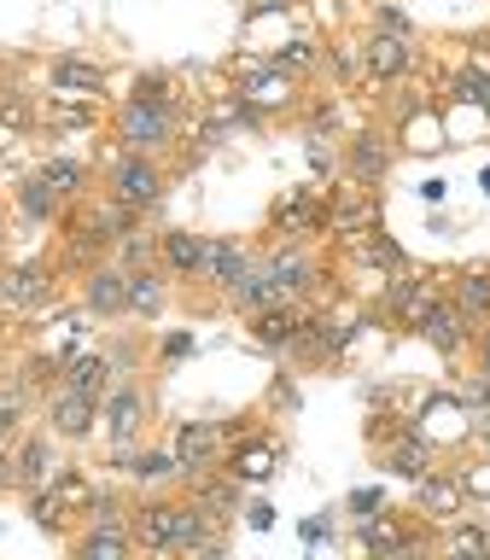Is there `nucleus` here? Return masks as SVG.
I'll use <instances>...</instances> for the list:
<instances>
[{
  "instance_id": "b1692460",
  "label": "nucleus",
  "mask_w": 490,
  "mask_h": 560,
  "mask_svg": "<svg viewBox=\"0 0 490 560\" xmlns=\"http://www.w3.org/2000/svg\"><path fill=\"white\" fill-rule=\"evenodd\" d=\"M199 257H205V234H187V228L158 234V262L170 275H199Z\"/></svg>"
},
{
  "instance_id": "a211bd4d",
  "label": "nucleus",
  "mask_w": 490,
  "mask_h": 560,
  "mask_svg": "<svg viewBox=\"0 0 490 560\" xmlns=\"http://www.w3.org/2000/svg\"><path fill=\"white\" fill-rule=\"evenodd\" d=\"M462 502H467L462 472H427V479H415V508H420V514L455 520V514H462Z\"/></svg>"
},
{
  "instance_id": "4be33fe9",
  "label": "nucleus",
  "mask_w": 490,
  "mask_h": 560,
  "mask_svg": "<svg viewBox=\"0 0 490 560\" xmlns=\"http://www.w3.org/2000/svg\"><path fill=\"white\" fill-rule=\"evenodd\" d=\"M192 502H199V508H205V520L217 525V520L234 514V502H240V479H234V472L210 479V467H205V472H192Z\"/></svg>"
},
{
  "instance_id": "3c124183",
  "label": "nucleus",
  "mask_w": 490,
  "mask_h": 560,
  "mask_svg": "<svg viewBox=\"0 0 490 560\" xmlns=\"http://www.w3.org/2000/svg\"><path fill=\"white\" fill-rule=\"evenodd\" d=\"M7 485H12V455L0 450V490H7Z\"/></svg>"
},
{
  "instance_id": "6ab92c4d",
  "label": "nucleus",
  "mask_w": 490,
  "mask_h": 560,
  "mask_svg": "<svg viewBox=\"0 0 490 560\" xmlns=\"http://www.w3.org/2000/svg\"><path fill=\"white\" fill-rule=\"evenodd\" d=\"M88 315H129V269H94L82 280Z\"/></svg>"
},
{
  "instance_id": "864d4df0",
  "label": "nucleus",
  "mask_w": 490,
  "mask_h": 560,
  "mask_svg": "<svg viewBox=\"0 0 490 560\" xmlns=\"http://www.w3.org/2000/svg\"><path fill=\"white\" fill-rule=\"evenodd\" d=\"M287 0H252V12H280Z\"/></svg>"
},
{
  "instance_id": "aec40b11",
  "label": "nucleus",
  "mask_w": 490,
  "mask_h": 560,
  "mask_svg": "<svg viewBox=\"0 0 490 560\" xmlns=\"http://www.w3.org/2000/svg\"><path fill=\"white\" fill-rule=\"evenodd\" d=\"M59 385H70V392H82V397H105V385H112V362H105L100 350H70Z\"/></svg>"
},
{
  "instance_id": "dca6fc26",
  "label": "nucleus",
  "mask_w": 490,
  "mask_h": 560,
  "mask_svg": "<svg viewBox=\"0 0 490 560\" xmlns=\"http://www.w3.org/2000/svg\"><path fill=\"white\" fill-rule=\"evenodd\" d=\"M380 462H385V472H397V479H409V485L427 479V472H432V438L420 432V427H409L402 438H392V444H385Z\"/></svg>"
},
{
  "instance_id": "c9c22d12",
  "label": "nucleus",
  "mask_w": 490,
  "mask_h": 560,
  "mask_svg": "<svg viewBox=\"0 0 490 560\" xmlns=\"http://www.w3.org/2000/svg\"><path fill=\"white\" fill-rule=\"evenodd\" d=\"M135 479H147V485H158V479H182V462H175V450H147L135 462Z\"/></svg>"
},
{
  "instance_id": "2eb2a0df",
  "label": "nucleus",
  "mask_w": 490,
  "mask_h": 560,
  "mask_svg": "<svg viewBox=\"0 0 490 560\" xmlns=\"http://www.w3.org/2000/svg\"><path fill=\"white\" fill-rule=\"evenodd\" d=\"M47 82H52V100H100L105 94V70L88 65V59H70V52L52 59Z\"/></svg>"
},
{
  "instance_id": "49530a36",
  "label": "nucleus",
  "mask_w": 490,
  "mask_h": 560,
  "mask_svg": "<svg viewBox=\"0 0 490 560\" xmlns=\"http://www.w3.org/2000/svg\"><path fill=\"white\" fill-rule=\"evenodd\" d=\"M245 525H252V532H269V525H275V502H252V508H245Z\"/></svg>"
},
{
  "instance_id": "5701e85b",
  "label": "nucleus",
  "mask_w": 490,
  "mask_h": 560,
  "mask_svg": "<svg viewBox=\"0 0 490 560\" xmlns=\"http://www.w3.org/2000/svg\"><path fill=\"white\" fill-rule=\"evenodd\" d=\"M275 462H280V444H269V438H245V444L228 455V472H234L240 485H262L275 472Z\"/></svg>"
},
{
  "instance_id": "2f4dec72",
  "label": "nucleus",
  "mask_w": 490,
  "mask_h": 560,
  "mask_svg": "<svg viewBox=\"0 0 490 560\" xmlns=\"http://www.w3.org/2000/svg\"><path fill=\"white\" fill-rule=\"evenodd\" d=\"M135 217H140V210L117 205V199H105V205H94V210H88V222H94V234H100L105 245H117L122 234H135Z\"/></svg>"
},
{
  "instance_id": "ddd939ff",
  "label": "nucleus",
  "mask_w": 490,
  "mask_h": 560,
  "mask_svg": "<svg viewBox=\"0 0 490 560\" xmlns=\"http://www.w3.org/2000/svg\"><path fill=\"white\" fill-rule=\"evenodd\" d=\"M240 100L252 112H287L292 105V77L275 65H245V82H240Z\"/></svg>"
},
{
  "instance_id": "7ed1b4c3",
  "label": "nucleus",
  "mask_w": 490,
  "mask_h": 560,
  "mask_svg": "<svg viewBox=\"0 0 490 560\" xmlns=\"http://www.w3.org/2000/svg\"><path fill=\"white\" fill-rule=\"evenodd\" d=\"M112 199L129 210H152L164 199V170L152 164V152H122L112 164Z\"/></svg>"
},
{
  "instance_id": "0eeeda50",
  "label": "nucleus",
  "mask_w": 490,
  "mask_h": 560,
  "mask_svg": "<svg viewBox=\"0 0 490 560\" xmlns=\"http://www.w3.org/2000/svg\"><path fill=\"white\" fill-rule=\"evenodd\" d=\"M304 322H310V310L298 304V298H280V304H269V310H252V339L262 350H292Z\"/></svg>"
},
{
  "instance_id": "20e7f679",
  "label": "nucleus",
  "mask_w": 490,
  "mask_h": 560,
  "mask_svg": "<svg viewBox=\"0 0 490 560\" xmlns=\"http://www.w3.org/2000/svg\"><path fill=\"white\" fill-rule=\"evenodd\" d=\"M269 228H275V240H315V234H327V199L322 192H310V187H298V192H287V199L275 205V217H269Z\"/></svg>"
},
{
  "instance_id": "7c9ffc66",
  "label": "nucleus",
  "mask_w": 490,
  "mask_h": 560,
  "mask_svg": "<svg viewBox=\"0 0 490 560\" xmlns=\"http://www.w3.org/2000/svg\"><path fill=\"white\" fill-rule=\"evenodd\" d=\"M30 520L42 525L47 537H65V520H70V502L59 497L52 485H42V490H30Z\"/></svg>"
},
{
  "instance_id": "c85d7f7f",
  "label": "nucleus",
  "mask_w": 490,
  "mask_h": 560,
  "mask_svg": "<svg viewBox=\"0 0 490 560\" xmlns=\"http://www.w3.org/2000/svg\"><path fill=\"white\" fill-rule=\"evenodd\" d=\"M455 304H462L472 322H490V269H462L455 275Z\"/></svg>"
},
{
  "instance_id": "5fc2aeb1",
  "label": "nucleus",
  "mask_w": 490,
  "mask_h": 560,
  "mask_svg": "<svg viewBox=\"0 0 490 560\" xmlns=\"http://www.w3.org/2000/svg\"><path fill=\"white\" fill-rule=\"evenodd\" d=\"M479 105H485V112H490V82H485V100H479Z\"/></svg>"
},
{
  "instance_id": "a878e982",
  "label": "nucleus",
  "mask_w": 490,
  "mask_h": 560,
  "mask_svg": "<svg viewBox=\"0 0 490 560\" xmlns=\"http://www.w3.org/2000/svg\"><path fill=\"white\" fill-rule=\"evenodd\" d=\"M357 542L368 555H397V549H409V532H402L397 520H385V514H368V520H357Z\"/></svg>"
},
{
  "instance_id": "f257e3e1",
  "label": "nucleus",
  "mask_w": 490,
  "mask_h": 560,
  "mask_svg": "<svg viewBox=\"0 0 490 560\" xmlns=\"http://www.w3.org/2000/svg\"><path fill=\"white\" fill-rule=\"evenodd\" d=\"M129 532L140 549H205L210 542V520H205V508L199 502H147V508H135V520H129Z\"/></svg>"
},
{
  "instance_id": "c756f323",
  "label": "nucleus",
  "mask_w": 490,
  "mask_h": 560,
  "mask_svg": "<svg viewBox=\"0 0 490 560\" xmlns=\"http://www.w3.org/2000/svg\"><path fill=\"white\" fill-rule=\"evenodd\" d=\"M18 210H24L30 222H52V217H59V192H52V182H47L42 170L18 187Z\"/></svg>"
},
{
  "instance_id": "393cba45",
  "label": "nucleus",
  "mask_w": 490,
  "mask_h": 560,
  "mask_svg": "<svg viewBox=\"0 0 490 560\" xmlns=\"http://www.w3.org/2000/svg\"><path fill=\"white\" fill-rule=\"evenodd\" d=\"M52 472H59V462H52V450L42 438H30V444L12 455V485L18 490H42V485H52Z\"/></svg>"
},
{
  "instance_id": "f704fd0d",
  "label": "nucleus",
  "mask_w": 490,
  "mask_h": 560,
  "mask_svg": "<svg viewBox=\"0 0 490 560\" xmlns=\"http://www.w3.org/2000/svg\"><path fill=\"white\" fill-rule=\"evenodd\" d=\"M129 100H147V105H175V82H170V70H140Z\"/></svg>"
},
{
  "instance_id": "1a4fd4ad",
  "label": "nucleus",
  "mask_w": 490,
  "mask_h": 560,
  "mask_svg": "<svg viewBox=\"0 0 490 560\" xmlns=\"http://www.w3.org/2000/svg\"><path fill=\"white\" fill-rule=\"evenodd\" d=\"M415 65V35H392V30H374L362 42V70L380 82H397L402 70Z\"/></svg>"
},
{
  "instance_id": "09e8293b",
  "label": "nucleus",
  "mask_w": 490,
  "mask_h": 560,
  "mask_svg": "<svg viewBox=\"0 0 490 560\" xmlns=\"http://www.w3.org/2000/svg\"><path fill=\"white\" fill-rule=\"evenodd\" d=\"M18 427V397H0V438Z\"/></svg>"
},
{
  "instance_id": "a18cd8bd",
  "label": "nucleus",
  "mask_w": 490,
  "mask_h": 560,
  "mask_svg": "<svg viewBox=\"0 0 490 560\" xmlns=\"http://www.w3.org/2000/svg\"><path fill=\"white\" fill-rule=\"evenodd\" d=\"M380 30H392V35H415L409 12H397V7H380Z\"/></svg>"
},
{
  "instance_id": "423d86ee",
  "label": "nucleus",
  "mask_w": 490,
  "mask_h": 560,
  "mask_svg": "<svg viewBox=\"0 0 490 560\" xmlns=\"http://www.w3.org/2000/svg\"><path fill=\"white\" fill-rule=\"evenodd\" d=\"M415 332L438 350V357H455V350H467V339H472V315L455 304V298H438V304L420 315Z\"/></svg>"
},
{
  "instance_id": "e433bc0d",
  "label": "nucleus",
  "mask_w": 490,
  "mask_h": 560,
  "mask_svg": "<svg viewBox=\"0 0 490 560\" xmlns=\"http://www.w3.org/2000/svg\"><path fill=\"white\" fill-rule=\"evenodd\" d=\"M65 252H70V262H88V257H100V252H105V240L94 234V222H70Z\"/></svg>"
},
{
  "instance_id": "4c0bfd02",
  "label": "nucleus",
  "mask_w": 490,
  "mask_h": 560,
  "mask_svg": "<svg viewBox=\"0 0 490 560\" xmlns=\"http://www.w3.org/2000/svg\"><path fill=\"white\" fill-rule=\"evenodd\" d=\"M82 514H88V525H129V514H122V502L112 497V490H94Z\"/></svg>"
},
{
  "instance_id": "603ef678",
  "label": "nucleus",
  "mask_w": 490,
  "mask_h": 560,
  "mask_svg": "<svg viewBox=\"0 0 490 560\" xmlns=\"http://www.w3.org/2000/svg\"><path fill=\"white\" fill-rule=\"evenodd\" d=\"M479 374H490V332L479 339Z\"/></svg>"
},
{
  "instance_id": "412c9836",
  "label": "nucleus",
  "mask_w": 490,
  "mask_h": 560,
  "mask_svg": "<svg viewBox=\"0 0 490 560\" xmlns=\"http://www.w3.org/2000/svg\"><path fill=\"white\" fill-rule=\"evenodd\" d=\"M345 170L357 175V182H380V175L392 170V147H385V135H374V129L350 135V147H345Z\"/></svg>"
},
{
  "instance_id": "6e6552de",
  "label": "nucleus",
  "mask_w": 490,
  "mask_h": 560,
  "mask_svg": "<svg viewBox=\"0 0 490 560\" xmlns=\"http://www.w3.org/2000/svg\"><path fill=\"white\" fill-rule=\"evenodd\" d=\"M217 444H222V427L217 420H182L170 438V450H175V462H182V479H192V472H205V467H217Z\"/></svg>"
},
{
  "instance_id": "8fccbe9b",
  "label": "nucleus",
  "mask_w": 490,
  "mask_h": 560,
  "mask_svg": "<svg viewBox=\"0 0 490 560\" xmlns=\"http://www.w3.org/2000/svg\"><path fill=\"white\" fill-rule=\"evenodd\" d=\"M187 350H192V332H170L164 339V357H187Z\"/></svg>"
},
{
  "instance_id": "72a5a7b5",
  "label": "nucleus",
  "mask_w": 490,
  "mask_h": 560,
  "mask_svg": "<svg viewBox=\"0 0 490 560\" xmlns=\"http://www.w3.org/2000/svg\"><path fill=\"white\" fill-rule=\"evenodd\" d=\"M444 549L450 555H490V532H485V525H467V520H450Z\"/></svg>"
},
{
  "instance_id": "ea45409f",
  "label": "nucleus",
  "mask_w": 490,
  "mask_h": 560,
  "mask_svg": "<svg viewBox=\"0 0 490 560\" xmlns=\"http://www.w3.org/2000/svg\"><path fill=\"white\" fill-rule=\"evenodd\" d=\"M315 59H322V52H315V42H287V47H280L269 65H275V70H287V77H292V70H310Z\"/></svg>"
},
{
  "instance_id": "c03bdc74",
  "label": "nucleus",
  "mask_w": 490,
  "mask_h": 560,
  "mask_svg": "<svg viewBox=\"0 0 490 560\" xmlns=\"http://www.w3.org/2000/svg\"><path fill=\"white\" fill-rule=\"evenodd\" d=\"M462 490H467V497H490V462L467 467V472H462Z\"/></svg>"
},
{
  "instance_id": "39448f33",
  "label": "nucleus",
  "mask_w": 490,
  "mask_h": 560,
  "mask_svg": "<svg viewBox=\"0 0 490 560\" xmlns=\"http://www.w3.org/2000/svg\"><path fill=\"white\" fill-rule=\"evenodd\" d=\"M327 234L332 240H362V234H380V199L368 187H350L339 199H327Z\"/></svg>"
},
{
  "instance_id": "79ce46f5",
  "label": "nucleus",
  "mask_w": 490,
  "mask_h": 560,
  "mask_svg": "<svg viewBox=\"0 0 490 560\" xmlns=\"http://www.w3.org/2000/svg\"><path fill=\"white\" fill-rule=\"evenodd\" d=\"M0 122H7V129H30V122H35V105H30L24 94H0Z\"/></svg>"
},
{
  "instance_id": "f8f14e48",
  "label": "nucleus",
  "mask_w": 490,
  "mask_h": 560,
  "mask_svg": "<svg viewBox=\"0 0 490 560\" xmlns=\"http://www.w3.org/2000/svg\"><path fill=\"white\" fill-rule=\"evenodd\" d=\"M0 298H7L12 310H42L52 298V269L47 262H12V269L0 275Z\"/></svg>"
},
{
  "instance_id": "a19ab883",
  "label": "nucleus",
  "mask_w": 490,
  "mask_h": 560,
  "mask_svg": "<svg viewBox=\"0 0 490 560\" xmlns=\"http://www.w3.org/2000/svg\"><path fill=\"white\" fill-rule=\"evenodd\" d=\"M485 82H490L485 70H479V65H467V70H455V77H450V94H455V100H467V105H479V100H485Z\"/></svg>"
},
{
  "instance_id": "9d476101",
  "label": "nucleus",
  "mask_w": 490,
  "mask_h": 560,
  "mask_svg": "<svg viewBox=\"0 0 490 560\" xmlns=\"http://www.w3.org/2000/svg\"><path fill=\"white\" fill-rule=\"evenodd\" d=\"M100 420H105L112 438H135L140 427H147V397H140L129 380H112L105 397H100Z\"/></svg>"
},
{
  "instance_id": "bb28decb",
  "label": "nucleus",
  "mask_w": 490,
  "mask_h": 560,
  "mask_svg": "<svg viewBox=\"0 0 490 560\" xmlns=\"http://www.w3.org/2000/svg\"><path fill=\"white\" fill-rule=\"evenodd\" d=\"M129 542H135V532H129V525H88V532L77 537V555L117 560V555H129Z\"/></svg>"
},
{
  "instance_id": "de8ad7c7",
  "label": "nucleus",
  "mask_w": 490,
  "mask_h": 560,
  "mask_svg": "<svg viewBox=\"0 0 490 560\" xmlns=\"http://www.w3.org/2000/svg\"><path fill=\"white\" fill-rule=\"evenodd\" d=\"M298 537H304V542H327L332 525H327V520H304V525H298Z\"/></svg>"
},
{
  "instance_id": "9b49d317",
  "label": "nucleus",
  "mask_w": 490,
  "mask_h": 560,
  "mask_svg": "<svg viewBox=\"0 0 490 560\" xmlns=\"http://www.w3.org/2000/svg\"><path fill=\"white\" fill-rule=\"evenodd\" d=\"M100 420V397H82V392H70V385H52V397H47V427L59 432V438H88V427Z\"/></svg>"
},
{
  "instance_id": "4468645a",
  "label": "nucleus",
  "mask_w": 490,
  "mask_h": 560,
  "mask_svg": "<svg viewBox=\"0 0 490 560\" xmlns=\"http://www.w3.org/2000/svg\"><path fill=\"white\" fill-rule=\"evenodd\" d=\"M245 269H252V252H245L240 240H205L199 280H210V287H222V292H234Z\"/></svg>"
},
{
  "instance_id": "37998d69",
  "label": "nucleus",
  "mask_w": 490,
  "mask_h": 560,
  "mask_svg": "<svg viewBox=\"0 0 490 560\" xmlns=\"http://www.w3.org/2000/svg\"><path fill=\"white\" fill-rule=\"evenodd\" d=\"M380 508H385V497H380L374 485H368V490H350V520H368V514H380Z\"/></svg>"
},
{
  "instance_id": "f03ea898",
  "label": "nucleus",
  "mask_w": 490,
  "mask_h": 560,
  "mask_svg": "<svg viewBox=\"0 0 490 560\" xmlns=\"http://www.w3.org/2000/svg\"><path fill=\"white\" fill-rule=\"evenodd\" d=\"M117 140H122V152H164L170 140H175V105L122 100V112H117Z\"/></svg>"
},
{
  "instance_id": "473e14b6",
  "label": "nucleus",
  "mask_w": 490,
  "mask_h": 560,
  "mask_svg": "<svg viewBox=\"0 0 490 560\" xmlns=\"http://www.w3.org/2000/svg\"><path fill=\"white\" fill-rule=\"evenodd\" d=\"M42 175L52 182V192H59V199H77V192L88 187V170L77 164V158H47Z\"/></svg>"
},
{
  "instance_id": "58836bf2",
  "label": "nucleus",
  "mask_w": 490,
  "mask_h": 560,
  "mask_svg": "<svg viewBox=\"0 0 490 560\" xmlns=\"http://www.w3.org/2000/svg\"><path fill=\"white\" fill-rule=\"evenodd\" d=\"M158 252V240H147V234H140V228H135V234H122L117 240V257H122V269H147V257Z\"/></svg>"
},
{
  "instance_id": "cd10ccee",
  "label": "nucleus",
  "mask_w": 490,
  "mask_h": 560,
  "mask_svg": "<svg viewBox=\"0 0 490 560\" xmlns=\"http://www.w3.org/2000/svg\"><path fill=\"white\" fill-rule=\"evenodd\" d=\"M164 298H170V287L158 269H129V315H158Z\"/></svg>"
},
{
  "instance_id": "f3484780",
  "label": "nucleus",
  "mask_w": 490,
  "mask_h": 560,
  "mask_svg": "<svg viewBox=\"0 0 490 560\" xmlns=\"http://www.w3.org/2000/svg\"><path fill=\"white\" fill-rule=\"evenodd\" d=\"M438 298H444L438 280H402V269H397V280L385 287V315H397L402 327H420V315H427Z\"/></svg>"
}]
</instances>
